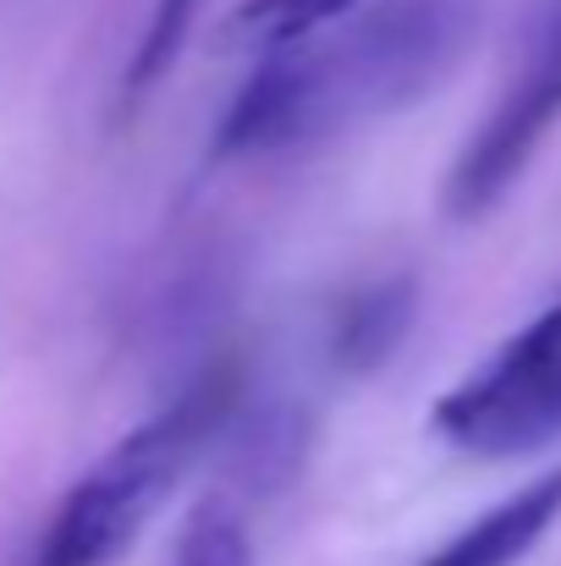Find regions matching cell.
<instances>
[{"mask_svg": "<svg viewBox=\"0 0 561 566\" xmlns=\"http://www.w3.org/2000/svg\"><path fill=\"white\" fill-rule=\"evenodd\" d=\"M479 28L485 0H364L292 44L259 50V66L209 138V160L253 166L314 155L402 116L468 61Z\"/></svg>", "mask_w": 561, "mask_h": 566, "instance_id": "obj_1", "label": "cell"}, {"mask_svg": "<svg viewBox=\"0 0 561 566\" xmlns=\"http://www.w3.org/2000/svg\"><path fill=\"white\" fill-rule=\"evenodd\" d=\"M242 369L215 358L187 379L172 401H160L144 423L111 440L50 506L44 528L33 534L22 566H116L149 523L172 506L193 462L237 412Z\"/></svg>", "mask_w": 561, "mask_h": 566, "instance_id": "obj_2", "label": "cell"}, {"mask_svg": "<svg viewBox=\"0 0 561 566\" xmlns=\"http://www.w3.org/2000/svg\"><path fill=\"white\" fill-rule=\"evenodd\" d=\"M429 429L479 462H518L561 440V303L435 396Z\"/></svg>", "mask_w": 561, "mask_h": 566, "instance_id": "obj_3", "label": "cell"}, {"mask_svg": "<svg viewBox=\"0 0 561 566\" xmlns=\"http://www.w3.org/2000/svg\"><path fill=\"white\" fill-rule=\"evenodd\" d=\"M561 122V0H534L523 33H518V55L507 66L501 94L490 99V111L479 116V127L468 133V144L457 149L446 182H440V209L446 220H479L490 214L507 192L518 188V177L534 166V155L546 149V138Z\"/></svg>", "mask_w": 561, "mask_h": 566, "instance_id": "obj_4", "label": "cell"}, {"mask_svg": "<svg viewBox=\"0 0 561 566\" xmlns=\"http://www.w3.org/2000/svg\"><path fill=\"white\" fill-rule=\"evenodd\" d=\"M561 523V462L518 484L507 501L485 506L468 528L435 545L418 566H518Z\"/></svg>", "mask_w": 561, "mask_h": 566, "instance_id": "obj_5", "label": "cell"}, {"mask_svg": "<svg viewBox=\"0 0 561 566\" xmlns=\"http://www.w3.org/2000/svg\"><path fill=\"white\" fill-rule=\"evenodd\" d=\"M353 6H364V0H237L220 22V44L259 55V50L292 44V39L347 17Z\"/></svg>", "mask_w": 561, "mask_h": 566, "instance_id": "obj_6", "label": "cell"}, {"mask_svg": "<svg viewBox=\"0 0 561 566\" xmlns=\"http://www.w3.org/2000/svg\"><path fill=\"white\" fill-rule=\"evenodd\" d=\"M160 566H259L253 534L226 495H198L177 523L172 556Z\"/></svg>", "mask_w": 561, "mask_h": 566, "instance_id": "obj_7", "label": "cell"}, {"mask_svg": "<svg viewBox=\"0 0 561 566\" xmlns=\"http://www.w3.org/2000/svg\"><path fill=\"white\" fill-rule=\"evenodd\" d=\"M198 6H204V0H155V6H149L144 33H138V44H133V55H127V72H122V105H127V111L144 105V99L172 77L187 33H193V22H198Z\"/></svg>", "mask_w": 561, "mask_h": 566, "instance_id": "obj_8", "label": "cell"}, {"mask_svg": "<svg viewBox=\"0 0 561 566\" xmlns=\"http://www.w3.org/2000/svg\"><path fill=\"white\" fill-rule=\"evenodd\" d=\"M407 319H413V286H407V281L374 286L370 297L353 303V314H347V325H342V358H347V364L385 358V353L402 342Z\"/></svg>", "mask_w": 561, "mask_h": 566, "instance_id": "obj_9", "label": "cell"}]
</instances>
